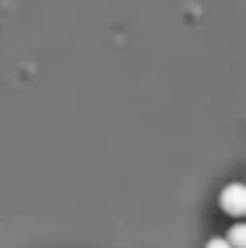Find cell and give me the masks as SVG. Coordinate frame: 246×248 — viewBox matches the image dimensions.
<instances>
[{
	"label": "cell",
	"instance_id": "cell-3",
	"mask_svg": "<svg viewBox=\"0 0 246 248\" xmlns=\"http://www.w3.org/2000/svg\"><path fill=\"white\" fill-rule=\"evenodd\" d=\"M207 248H233V246L228 243V238H212L207 243Z\"/></svg>",
	"mask_w": 246,
	"mask_h": 248
},
{
	"label": "cell",
	"instance_id": "cell-1",
	"mask_svg": "<svg viewBox=\"0 0 246 248\" xmlns=\"http://www.w3.org/2000/svg\"><path fill=\"white\" fill-rule=\"evenodd\" d=\"M220 206H222V211H228V214H233V217L246 214V187L241 182H230V185L220 193Z\"/></svg>",
	"mask_w": 246,
	"mask_h": 248
},
{
	"label": "cell",
	"instance_id": "cell-2",
	"mask_svg": "<svg viewBox=\"0 0 246 248\" xmlns=\"http://www.w3.org/2000/svg\"><path fill=\"white\" fill-rule=\"evenodd\" d=\"M228 243L233 248H246V224H233L230 227V235H228Z\"/></svg>",
	"mask_w": 246,
	"mask_h": 248
}]
</instances>
